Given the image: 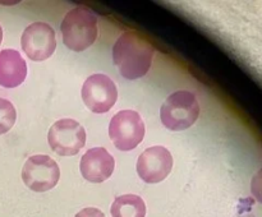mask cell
<instances>
[{
  "label": "cell",
  "instance_id": "13",
  "mask_svg": "<svg viewBox=\"0 0 262 217\" xmlns=\"http://www.w3.org/2000/svg\"><path fill=\"white\" fill-rule=\"evenodd\" d=\"M17 119V111L13 104L0 97V135L9 132Z\"/></svg>",
  "mask_w": 262,
  "mask_h": 217
},
{
  "label": "cell",
  "instance_id": "5",
  "mask_svg": "<svg viewBox=\"0 0 262 217\" xmlns=\"http://www.w3.org/2000/svg\"><path fill=\"white\" fill-rule=\"evenodd\" d=\"M60 168L48 155H35L28 157L22 168V180L31 190L48 191L58 184Z\"/></svg>",
  "mask_w": 262,
  "mask_h": 217
},
{
  "label": "cell",
  "instance_id": "3",
  "mask_svg": "<svg viewBox=\"0 0 262 217\" xmlns=\"http://www.w3.org/2000/svg\"><path fill=\"white\" fill-rule=\"evenodd\" d=\"M200 115V104L189 91H177L165 100L160 109V119L164 127L178 132L188 129Z\"/></svg>",
  "mask_w": 262,
  "mask_h": 217
},
{
  "label": "cell",
  "instance_id": "12",
  "mask_svg": "<svg viewBox=\"0 0 262 217\" xmlns=\"http://www.w3.org/2000/svg\"><path fill=\"white\" fill-rule=\"evenodd\" d=\"M112 217H145L146 204L140 196L123 194L112 204Z\"/></svg>",
  "mask_w": 262,
  "mask_h": 217
},
{
  "label": "cell",
  "instance_id": "10",
  "mask_svg": "<svg viewBox=\"0 0 262 217\" xmlns=\"http://www.w3.org/2000/svg\"><path fill=\"white\" fill-rule=\"evenodd\" d=\"M115 167L114 157L104 147H94L81 158V174L90 183H102L112 176Z\"/></svg>",
  "mask_w": 262,
  "mask_h": 217
},
{
  "label": "cell",
  "instance_id": "6",
  "mask_svg": "<svg viewBox=\"0 0 262 217\" xmlns=\"http://www.w3.org/2000/svg\"><path fill=\"white\" fill-rule=\"evenodd\" d=\"M49 146L60 156H74L86 144V130L73 119L54 123L48 133Z\"/></svg>",
  "mask_w": 262,
  "mask_h": 217
},
{
  "label": "cell",
  "instance_id": "11",
  "mask_svg": "<svg viewBox=\"0 0 262 217\" xmlns=\"http://www.w3.org/2000/svg\"><path fill=\"white\" fill-rule=\"evenodd\" d=\"M27 77V64L17 50L5 49L0 51V86L14 88L22 84Z\"/></svg>",
  "mask_w": 262,
  "mask_h": 217
},
{
  "label": "cell",
  "instance_id": "7",
  "mask_svg": "<svg viewBox=\"0 0 262 217\" xmlns=\"http://www.w3.org/2000/svg\"><path fill=\"white\" fill-rule=\"evenodd\" d=\"M118 89L112 78L105 74H92L82 86V100L95 114L107 112L115 105Z\"/></svg>",
  "mask_w": 262,
  "mask_h": 217
},
{
  "label": "cell",
  "instance_id": "2",
  "mask_svg": "<svg viewBox=\"0 0 262 217\" xmlns=\"http://www.w3.org/2000/svg\"><path fill=\"white\" fill-rule=\"evenodd\" d=\"M63 42L71 50L84 51L97 37V17L90 8L77 7L69 10L60 26Z\"/></svg>",
  "mask_w": 262,
  "mask_h": 217
},
{
  "label": "cell",
  "instance_id": "4",
  "mask_svg": "<svg viewBox=\"0 0 262 217\" xmlns=\"http://www.w3.org/2000/svg\"><path fill=\"white\" fill-rule=\"evenodd\" d=\"M109 135L118 150H135L145 137V123L135 110H122L110 120Z\"/></svg>",
  "mask_w": 262,
  "mask_h": 217
},
{
  "label": "cell",
  "instance_id": "1",
  "mask_svg": "<svg viewBox=\"0 0 262 217\" xmlns=\"http://www.w3.org/2000/svg\"><path fill=\"white\" fill-rule=\"evenodd\" d=\"M154 46L135 31L120 35L113 46V60L124 78H142L150 70Z\"/></svg>",
  "mask_w": 262,
  "mask_h": 217
},
{
  "label": "cell",
  "instance_id": "14",
  "mask_svg": "<svg viewBox=\"0 0 262 217\" xmlns=\"http://www.w3.org/2000/svg\"><path fill=\"white\" fill-rule=\"evenodd\" d=\"M74 217H105V214L99 208L87 207V208H83L82 211H79Z\"/></svg>",
  "mask_w": 262,
  "mask_h": 217
},
{
  "label": "cell",
  "instance_id": "9",
  "mask_svg": "<svg viewBox=\"0 0 262 217\" xmlns=\"http://www.w3.org/2000/svg\"><path fill=\"white\" fill-rule=\"evenodd\" d=\"M173 168V156L163 146H154L141 153L137 161V174L147 184L163 181Z\"/></svg>",
  "mask_w": 262,
  "mask_h": 217
},
{
  "label": "cell",
  "instance_id": "15",
  "mask_svg": "<svg viewBox=\"0 0 262 217\" xmlns=\"http://www.w3.org/2000/svg\"><path fill=\"white\" fill-rule=\"evenodd\" d=\"M2 41H3V28L2 26H0V43H2Z\"/></svg>",
  "mask_w": 262,
  "mask_h": 217
},
{
  "label": "cell",
  "instance_id": "8",
  "mask_svg": "<svg viewBox=\"0 0 262 217\" xmlns=\"http://www.w3.org/2000/svg\"><path fill=\"white\" fill-rule=\"evenodd\" d=\"M20 46L31 60H46L55 51V31L48 23H32L23 31L22 37H20Z\"/></svg>",
  "mask_w": 262,
  "mask_h": 217
}]
</instances>
